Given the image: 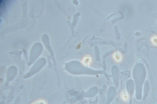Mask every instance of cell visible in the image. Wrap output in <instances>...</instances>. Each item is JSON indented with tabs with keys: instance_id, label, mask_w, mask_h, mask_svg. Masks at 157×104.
<instances>
[{
	"instance_id": "cell-2",
	"label": "cell",
	"mask_w": 157,
	"mask_h": 104,
	"mask_svg": "<svg viewBox=\"0 0 157 104\" xmlns=\"http://www.w3.org/2000/svg\"><path fill=\"white\" fill-rule=\"evenodd\" d=\"M113 58L115 61L117 62H120L122 60L121 55L117 51L115 52L113 55Z\"/></svg>"
},
{
	"instance_id": "cell-5",
	"label": "cell",
	"mask_w": 157,
	"mask_h": 104,
	"mask_svg": "<svg viewBox=\"0 0 157 104\" xmlns=\"http://www.w3.org/2000/svg\"><path fill=\"white\" fill-rule=\"evenodd\" d=\"M150 40L152 42L154 45H157V36H154L150 39Z\"/></svg>"
},
{
	"instance_id": "cell-4",
	"label": "cell",
	"mask_w": 157,
	"mask_h": 104,
	"mask_svg": "<svg viewBox=\"0 0 157 104\" xmlns=\"http://www.w3.org/2000/svg\"><path fill=\"white\" fill-rule=\"evenodd\" d=\"M32 104H48V103L46 101L44 100L40 99L35 101Z\"/></svg>"
},
{
	"instance_id": "cell-1",
	"label": "cell",
	"mask_w": 157,
	"mask_h": 104,
	"mask_svg": "<svg viewBox=\"0 0 157 104\" xmlns=\"http://www.w3.org/2000/svg\"><path fill=\"white\" fill-rule=\"evenodd\" d=\"M92 57L90 56H86L84 58L82 61V63L84 65L88 67L89 64L92 62Z\"/></svg>"
},
{
	"instance_id": "cell-3",
	"label": "cell",
	"mask_w": 157,
	"mask_h": 104,
	"mask_svg": "<svg viewBox=\"0 0 157 104\" xmlns=\"http://www.w3.org/2000/svg\"><path fill=\"white\" fill-rule=\"evenodd\" d=\"M122 97L124 101H128L129 99V96L128 93L125 91L123 92L122 94Z\"/></svg>"
}]
</instances>
